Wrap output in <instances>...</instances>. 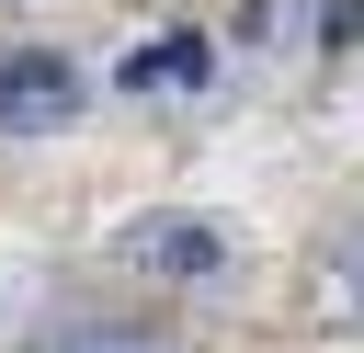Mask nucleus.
Here are the masks:
<instances>
[{
  "instance_id": "f03ea898",
  "label": "nucleus",
  "mask_w": 364,
  "mask_h": 353,
  "mask_svg": "<svg viewBox=\"0 0 364 353\" xmlns=\"http://www.w3.org/2000/svg\"><path fill=\"white\" fill-rule=\"evenodd\" d=\"M205 57H216L205 34H159V46H136V57H125V91H193V80H205Z\"/></svg>"
},
{
  "instance_id": "7ed1b4c3",
  "label": "nucleus",
  "mask_w": 364,
  "mask_h": 353,
  "mask_svg": "<svg viewBox=\"0 0 364 353\" xmlns=\"http://www.w3.org/2000/svg\"><path fill=\"white\" fill-rule=\"evenodd\" d=\"M148 273H216V228H193V216H159V228H136L125 239Z\"/></svg>"
},
{
  "instance_id": "f257e3e1",
  "label": "nucleus",
  "mask_w": 364,
  "mask_h": 353,
  "mask_svg": "<svg viewBox=\"0 0 364 353\" xmlns=\"http://www.w3.org/2000/svg\"><path fill=\"white\" fill-rule=\"evenodd\" d=\"M68 114H80V68H68V57H46V46L0 57V125H11V137H46V125H68Z\"/></svg>"
},
{
  "instance_id": "20e7f679",
  "label": "nucleus",
  "mask_w": 364,
  "mask_h": 353,
  "mask_svg": "<svg viewBox=\"0 0 364 353\" xmlns=\"http://www.w3.org/2000/svg\"><path fill=\"white\" fill-rule=\"evenodd\" d=\"M34 353H136V330H80V342H34Z\"/></svg>"
}]
</instances>
